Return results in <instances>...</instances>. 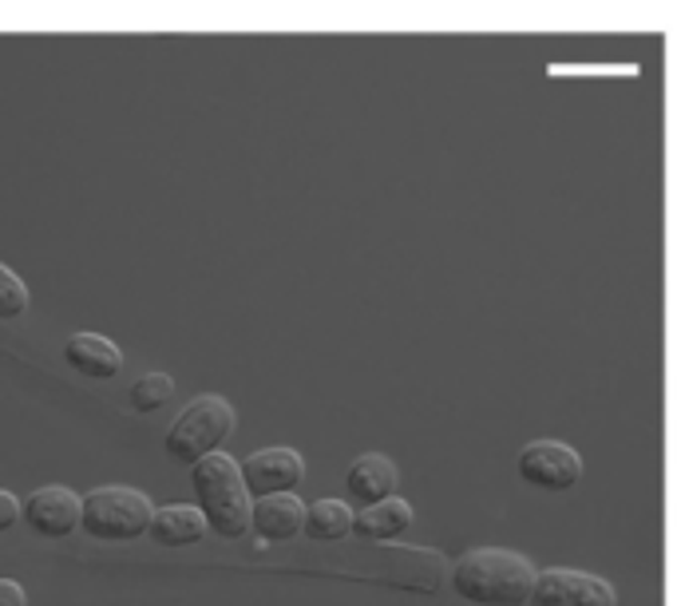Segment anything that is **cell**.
I'll use <instances>...</instances> for the list:
<instances>
[{
    "label": "cell",
    "mask_w": 677,
    "mask_h": 606,
    "mask_svg": "<svg viewBox=\"0 0 677 606\" xmlns=\"http://www.w3.org/2000/svg\"><path fill=\"white\" fill-rule=\"evenodd\" d=\"M345 488L365 507L385 504V499H392V488H397V464L380 453L361 456V460H352L349 476H345Z\"/></svg>",
    "instance_id": "cell-11"
},
{
    "label": "cell",
    "mask_w": 677,
    "mask_h": 606,
    "mask_svg": "<svg viewBox=\"0 0 677 606\" xmlns=\"http://www.w3.org/2000/svg\"><path fill=\"white\" fill-rule=\"evenodd\" d=\"M17 524H20V499L9 496V491H0V535Z\"/></svg>",
    "instance_id": "cell-17"
},
{
    "label": "cell",
    "mask_w": 677,
    "mask_h": 606,
    "mask_svg": "<svg viewBox=\"0 0 677 606\" xmlns=\"http://www.w3.org/2000/svg\"><path fill=\"white\" fill-rule=\"evenodd\" d=\"M230 433H235V408L226 405L222 397H199L175 417L163 448L175 464H190L195 468L207 456H215Z\"/></svg>",
    "instance_id": "cell-3"
},
{
    "label": "cell",
    "mask_w": 677,
    "mask_h": 606,
    "mask_svg": "<svg viewBox=\"0 0 677 606\" xmlns=\"http://www.w3.org/2000/svg\"><path fill=\"white\" fill-rule=\"evenodd\" d=\"M190 484H195V499H199V511L210 532L222 539H242L250 532L253 507L242 480V464H235L226 453H215L190 468Z\"/></svg>",
    "instance_id": "cell-2"
},
{
    "label": "cell",
    "mask_w": 677,
    "mask_h": 606,
    "mask_svg": "<svg viewBox=\"0 0 677 606\" xmlns=\"http://www.w3.org/2000/svg\"><path fill=\"white\" fill-rule=\"evenodd\" d=\"M171 397H175V380L167 377V372H143V377L131 385V408H136V413H159Z\"/></svg>",
    "instance_id": "cell-15"
},
{
    "label": "cell",
    "mask_w": 677,
    "mask_h": 606,
    "mask_svg": "<svg viewBox=\"0 0 677 606\" xmlns=\"http://www.w3.org/2000/svg\"><path fill=\"white\" fill-rule=\"evenodd\" d=\"M207 519H202L199 507H187V504H171V507H159L151 519V544L155 547H190L199 544L207 535Z\"/></svg>",
    "instance_id": "cell-12"
},
{
    "label": "cell",
    "mask_w": 677,
    "mask_h": 606,
    "mask_svg": "<svg viewBox=\"0 0 677 606\" xmlns=\"http://www.w3.org/2000/svg\"><path fill=\"white\" fill-rule=\"evenodd\" d=\"M408 527H412V504L392 496L385 499V504L365 507L361 516H357V524H352V532L361 535V539H369V544H392Z\"/></svg>",
    "instance_id": "cell-13"
},
{
    "label": "cell",
    "mask_w": 677,
    "mask_h": 606,
    "mask_svg": "<svg viewBox=\"0 0 677 606\" xmlns=\"http://www.w3.org/2000/svg\"><path fill=\"white\" fill-rule=\"evenodd\" d=\"M20 519H28V527L44 539H63L80 527L83 499L68 488H40L28 496V504H20Z\"/></svg>",
    "instance_id": "cell-8"
},
{
    "label": "cell",
    "mask_w": 677,
    "mask_h": 606,
    "mask_svg": "<svg viewBox=\"0 0 677 606\" xmlns=\"http://www.w3.org/2000/svg\"><path fill=\"white\" fill-rule=\"evenodd\" d=\"M151 499L136 488H96L83 496L80 527L103 544H131V539L151 532Z\"/></svg>",
    "instance_id": "cell-4"
},
{
    "label": "cell",
    "mask_w": 677,
    "mask_h": 606,
    "mask_svg": "<svg viewBox=\"0 0 677 606\" xmlns=\"http://www.w3.org/2000/svg\"><path fill=\"white\" fill-rule=\"evenodd\" d=\"M519 476L531 488L542 491H570L583 480V460L570 444L562 440H531L519 453Z\"/></svg>",
    "instance_id": "cell-6"
},
{
    "label": "cell",
    "mask_w": 677,
    "mask_h": 606,
    "mask_svg": "<svg viewBox=\"0 0 677 606\" xmlns=\"http://www.w3.org/2000/svg\"><path fill=\"white\" fill-rule=\"evenodd\" d=\"M535 606H618L615 587L590 570L575 567H547L535 579Z\"/></svg>",
    "instance_id": "cell-5"
},
{
    "label": "cell",
    "mask_w": 677,
    "mask_h": 606,
    "mask_svg": "<svg viewBox=\"0 0 677 606\" xmlns=\"http://www.w3.org/2000/svg\"><path fill=\"white\" fill-rule=\"evenodd\" d=\"M63 361L91 380H111V377L123 372V354H119V345L108 341V337H100V334H72L68 337V341H63Z\"/></svg>",
    "instance_id": "cell-10"
},
{
    "label": "cell",
    "mask_w": 677,
    "mask_h": 606,
    "mask_svg": "<svg viewBox=\"0 0 677 606\" xmlns=\"http://www.w3.org/2000/svg\"><path fill=\"white\" fill-rule=\"evenodd\" d=\"M0 606H24V590L12 579H0Z\"/></svg>",
    "instance_id": "cell-18"
},
{
    "label": "cell",
    "mask_w": 677,
    "mask_h": 606,
    "mask_svg": "<svg viewBox=\"0 0 677 606\" xmlns=\"http://www.w3.org/2000/svg\"><path fill=\"white\" fill-rule=\"evenodd\" d=\"M242 480L253 499L289 496V491L306 480V460H301L293 448H262V453H253L250 460L242 464Z\"/></svg>",
    "instance_id": "cell-7"
},
{
    "label": "cell",
    "mask_w": 677,
    "mask_h": 606,
    "mask_svg": "<svg viewBox=\"0 0 677 606\" xmlns=\"http://www.w3.org/2000/svg\"><path fill=\"white\" fill-rule=\"evenodd\" d=\"M28 314V290L24 281L9 270V266H0V321H12V317Z\"/></svg>",
    "instance_id": "cell-16"
},
{
    "label": "cell",
    "mask_w": 677,
    "mask_h": 606,
    "mask_svg": "<svg viewBox=\"0 0 677 606\" xmlns=\"http://www.w3.org/2000/svg\"><path fill=\"white\" fill-rule=\"evenodd\" d=\"M352 524H357V516L341 499H317L306 511V535L317 539V544H337V539H345L352 532Z\"/></svg>",
    "instance_id": "cell-14"
},
{
    "label": "cell",
    "mask_w": 677,
    "mask_h": 606,
    "mask_svg": "<svg viewBox=\"0 0 677 606\" xmlns=\"http://www.w3.org/2000/svg\"><path fill=\"white\" fill-rule=\"evenodd\" d=\"M539 570L531 559L499 547H476L451 567V587L456 595L476 606H524L535 595Z\"/></svg>",
    "instance_id": "cell-1"
},
{
    "label": "cell",
    "mask_w": 677,
    "mask_h": 606,
    "mask_svg": "<svg viewBox=\"0 0 677 606\" xmlns=\"http://www.w3.org/2000/svg\"><path fill=\"white\" fill-rule=\"evenodd\" d=\"M306 511L309 507L301 504L293 491H289V496L258 499L250 516V527L258 532V547L278 544V539H293L298 532H306Z\"/></svg>",
    "instance_id": "cell-9"
}]
</instances>
